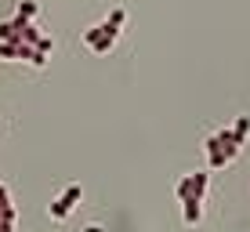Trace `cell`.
<instances>
[{
    "label": "cell",
    "mask_w": 250,
    "mask_h": 232,
    "mask_svg": "<svg viewBox=\"0 0 250 232\" xmlns=\"http://www.w3.org/2000/svg\"><path fill=\"white\" fill-rule=\"evenodd\" d=\"M124 22H127V11H124V7H113V15L102 22V33H105L109 40H116V37H120V29H124Z\"/></svg>",
    "instance_id": "obj_4"
},
{
    "label": "cell",
    "mask_w": 250,
    "mask_h": 232,
    "mask_svg": "<svg viewBox=\"0 0 250 232\" xmlns=\"http://www.w3.org/2000/svg\"><path fill=\"white\" fill-rule=\"evenodd\" d=\"M0 232H11V225H0Z\"/></svg>",
    "instance_id": "obj_11"
},
{
    "label": "cell",
    "mask_w": 250,
    "mask_h": 232,
    "mask_svg": "<svg viewBox=\"0 0 250 232\" xmlns=\"http://www.w3.org/2000/svg\"><path fill=\"white\" fill-rule=\"evenodd\" d=\"M83 44H87L91 51H98V55H105V51H113V44H116V40H109L105 33H102V25H94V29H87V33H83Z\"/></svg>",
    "instance_id": "obj_3"
},
{
    "label": "cell",
    "mask_w": 250,
    "mask_h": 232,
    "mask_svg": "<svg viewBox=\"0 0 250 232\" xmlns=\"http://www.w3.org/2000/svg\"><path fill=\"white\" fill-rule=\"evenodd\" d=\"M232 134H236V142H247V134H250V116H239L236 124H232Z\"/></svg>",
    "instance_id": "obj_8"
},
{
    "label": "cell",
    "mask_w": 250,
    "mask_h": 232,
    "mask_svg": "<svg viewBox=\"0 0 250 232\" xmlns=\"http://www.w3.org/2000/svg\"><path fill=\"white\" fill-rule=\"evenodd\" d=\"M37 15H40L37 0H19V11H15V19H19V22H33Z\"/></svg>",
    "instance_id": "obj_6"
},
{
    "label": "cell",
    "mask_w": 250,
    "mask_h": 232,
    "mask_svg": "<svg viewBox=\"0 0 250 232\" xmlns=\"http://www.w3.org/2000/svg\"><path fill=\"white\" fill-rule=\"evenodd\" d=\"M207 189H210V174L207 170H196V174H185L182 182L174 185V196H178V203H185V200H207Z\"/></svg>",
    "instance_id": "obj_1"
},
{
    "label": "cell",
    "mask_w": 250,
    "mask_h": 232,
    "mask_svg": "<svg viewBox=\"0 0 250 232\" xmlns=\"http://www.w3.org/2000/svg\"><path fill=\"white\" fill-rule=\"evenodd\" d=\"M76 203H80V185H65V189H62V196L51 203V218H55V221H65L69 214H73Z\"/></svg>",
    "instance_id": "obj_2"
},
{
    "label": "cell",
    "mask_w": 250,
    "mask_h": 232,
    "mask_svg": "<svg viewBox=\"0 0 250 232\" xmlns=\"http://www.w3.org/2000/svg\"><path fill=\"white\" fill-rule=\"evenodd\" d=\"M7 40H19V19L0 22V44H7Z\"/></svg>",
    "instance_id": "obj_7"
},
{
    "label": "cell",
    "mask_w": 250,
    "mask_h": 232,
    "mask_svg": "<svg viewBox=\"0 0 250 232\" xmlns=\"http://www.w3.org/2000/svg\"><path fill=\"white\" fill-rule=\"evenodd\" d=\"M51 47H55V40H51V37H40V40H37V51H40V55H47Z\"/></svg>",
    "instance_id": "obj_9"
},
{
    "label": "cell",
    "mask_w": 250,
    "mask_h": 232,
    "mask_svg": "<svg viewBox=\"0 0 250 232\" xmlns=\"http://www.w3.org/2000/svg\"><path fill=\"white\" fill-rule=\"evenodd\" d=\"M182 221H185L188 229L200 225V221H203V203H200V200H185V203H182Z\"/></svg>",
    "instance_id": "obj_5"
},
{
    "label": "cell",
    "mask_w": 250,
    "mask_h": 232,
    "mask_svg": "<svg viewBox=\"0 0 250 232\" xmlns=\"http://www.w3.org/2000/svg\"><path fill=\"white\" fill-rule=\"evenodd\" d=\"M83 232H105V229H102L98 221H91V225H83Z\"/></svg>",
    "instance_id": "obj_10"
}]
</instances>
